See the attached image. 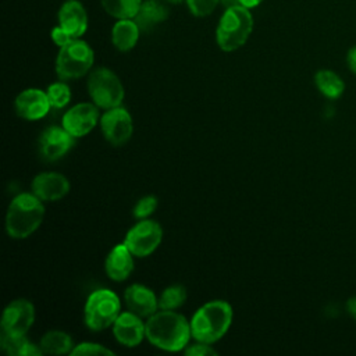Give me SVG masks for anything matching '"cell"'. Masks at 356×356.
Wrapping results in <instances>:
<instances>
[{
  "instance_id": "6da1fadb",
  "label": "cell",
  "mask_w": 356,
  "mask_h": 356,
  "mask_svg": "<svg viewBox=\"0 0 356 356\" xmlns=\"http://www.w3.org/2000/svg\"><path fill=\"white\" fill-rule=\"evenodd\" d=\"M192 338L191 321L174 310H157L146 320V339L167 352L184 350Z\"/></svg>"
},
{
  "instance_id": "7a4b0ae2",
  "label": "cell",
  "mask_w": 356,
  "mask_h": 356,
  "mask_svg": "<svg viewBox=\"0 0 356 356\" xmlns=\"http://www.w3.org/2000/svg\"><path fill=\"white\" fill-rule=\"evenodd\" d=\"M232 307L225 300H210L200 306L191 318L192 338L199 342L214 343L231 327Z\"/></svg>"
},
{
  "instance_id": "3957f363",
  "label": "cell",
  "mask_w": 356,
  "mask_h": 356,
  "mask_svg": "<svg viewBox=\"0 0 356 356\" xmlns=\"http://www.w3.org/2000/svg\"><path fill=\"white\" fill-rule=\"evenodd\" d=\"M44 218V206L36 195L19 193L17 195L6 214V231L11 238L24 239L31 236L42 224Z\"/></svg>"
},
{
  "instance_id": "277c9868",
  "label": "cell",
  "mask_w": 356,
  "mask_h": 356,
  "mask_svg": "<svg viewBox=\"0 0 356 356\" xmlns=\"http://www.w3.org/2000/svg\"><path fill=\"white\" fill-rule=\"evenodd\" d=\"M252 29L253 18L249 8L241 4L228 7L217 25V44L222 51H234L246 43Z\"/></svg>"
},
{
  "instance_id": "5b68a950",
  "label": "cell",
  "mask_w": 356,
  "mask_h": 356,
  "mask_svg": "<svg viewBox=\"0 0 356 356\" xmlns=\"http://www.w3.org/2000/svg\"><path fill=\"white\" fill-rule=\"evenodd\" d=\"M95 61L92 47L82 39H75L60 47L56 58V72L60 79L71 81L86 75Z\"/></svg>"
},
{
  "instance_id": "8992f818",
  "label": "cell",
  "mask_w": 356,
  "mask_h": 356,
  "mask_svg": "<svg viewBox=\"0 0 356 356\" xmlns=\"http://www.w3.org/2000/svg\"><path fill=\"white\" fill-rule=\"evenodd\" d=\"M121 313L120 298L107 288L93 291L85 303V324L93 331H102L114 324Z\"/></svg>"
},
{
  "instance_id": "52a82bcc",
  "label": "cell",
  "mask_w": 356,
  "mask_h": 356,
  "mask_svg": "<svg viewBox=\"0 0 356 356\" xmlns=\"http://www.w3.org/2000/svg\"><path fill=\"white\" fill-rule=\"evenodd\" d=\"M88 93L93 103L103 110L121 106L125 96L122 82L106 67H99L89 74Z\"/></svg>"
},
{
  "instance_id": "ba28073f",
  "label": "cell",
  "mask_w": 356,
  "mask_h": 356,
  "mask_svg": "<svg viewBox=\"0 0 356 356\" xmlns=\"http://www.w3.org/2000/svg\"><path fill=\"white\" fill-rule=\"evenodd\" d=\"M88 29V14L78 0H67L58 10V25L51 29V40L58 47L79 39Z\"/></svg>"
},
{
  "instance_id": "9c48e42d",
  "label": "cell",
  "mask_w": 356,
  "mask_h": 356,
  "mask_svg": "<svg viewBox=\"0 0 356 356\" xmlns=\"http://www.w3.org/2000/svg\"><path fill=\"white\" fill-rule=\"evenodd\" d=\"M163 239L161 225L154 220H139L131 227L125 235L124 245L136 257H146L152 254Z\"/></svg>"
},
{
  "instance_id": "30bf717a",
  "label": "cell",
  "mask_w": 356,
  "mask_h": 356,
  "mask_svg": "<svg viewBox=\"0 0 356 356\" xmlns=\"http://www.w3.org/2000/svg\"><path fill=\"white\" fill-rule=\"evenodd\" d=\"M100 128L106 140L113 146H122L134 132V122L127 108L118 106L106 110L100 117Z\"/></svg>"
},
{
  "instance_id": "8fae6325",
  "label": "cell",
  "mask_w": 356,
  "mask_h": 356,
  "mask_svg": "<svg viewBox=\"0 0 356 356\" xmlns=\"http://www.w3.org/2000/svg\"><path fill=\"white\" fill-rule=\"evenodd\" d=\"M35 323V306L26 299L10 302L1 316V332L11 335H26Z\"/></svg>"
},
{
  "instance_id": "7c38bea8",
  "label": "cell",
  "mask_w": 356,
  "mask_h": 356,
  "mask_svg": "<svg viewBox=\"0 0 356 356\" xmlns=\"http://www.w3.org/2000/svg\"><path fill=\"white\" fill-rule=\"evenodd\" d=\"M75 139L63 125L49 127L39 136V154L44 161H57L72 149Z\"/></svg>"
},
{
  "instance_id": "4fadbf2b",
  "label": "cell",
  "mask_w": 356,
  "mask_h": 356,
  "mask_svg": "<svg viewBox=\"0 0 356 356\" xmlns=\"http://www.w3.org/2000/svg\"><path fill=\"white\" fill-rule=\"evenodd\" d=\"M99 107L95 103H78L68 108L63 115L61 125L74 136L88 135L99 122Z\"/></svg>"
},
{
  "instance_id": "5bb4252c",
  "label": "cell",
  "mask_w": 356,
  "mask_h": 356,
  "mask_svg": "<svg viewBox=\"0 0 356 356\" xmlns=\"http://www.w3.org/2000/svg\"><path fill=\"white\" fill-rule=\"evenodd\" d=\"M31 191L43 202H56L70 192V181L60 172L46 171L35 175Z\"/></svg>"
},
{
  "instance_id": "9a60e30c",
  "label": "cell",
  "mask_w": 356,
  "mask_h": 356,
  "mask_svg": "<svg viewBox=\"0 0 356 356\" xmlns=\"http://www.w3.org/2000/svg\"><path fill=\"white\" fill-rule=\"evenodd\" d=\"M14 106L17 114L28 121L43 118L51 108L47 93L38 88H29L18 93Z\"/></svg>"
},
{
  "instance_id": "2e32d148",
  "label": "cell",
  "mask_w": 356,
  "mask_h": 356,
  "mask_svg": "<svg viewBox=\"0 0 356 356\" xmlns=\"http://www.w3.org/2000/svg\"><path fill=\"white\" fill-rule=\"evenodd\" d=\"M115 339L128 348L138 346L146 338V323L132 312H121L113 324Z\"/></svg>"
},
{
  "instance_id": "e0dca14e",
  "label": "cell",
  "mask_w": 356,
  "mask_h": 356,
  "mask_svg": "<svg viewBox=\"0 0 356 356\" xmlns=\"http://www.w3.org/2000/svg\"><path fill=\"white\" fill-rule=\"evenodd\" d=\"M124 300L128 310L142 318H149L159 310V298L142 284L129 285L124 292Z\"/></svg>"
},
{
  "instance_id": "ac0fdd59",
  "label": "cell",
  "mask_w": 356,
  "mask_h": 356,
  "mask_svg": "<svg viewBox=\"0 0 356 356\" xmlns=\"http://www.w3.org/2000/svg\"><path fill=\"white\" fill-rule=\"evenodd\" d=\"M106 273L113 281H125L134 271V254L122 243L114 246L106 257L104 263Z\"/></svg>"
},
{
  "instance_id": "d6986e66",
  "label": "cell",
  "mask_w": 356,
  "mask_h": 356,
  "mask_svg": "<svg viewBox=\"0 0 356 356\" xmlns=\"http://www.w3.org/2000/svg\"><path fill=\"white\" fill-rule=\"evenodd\" d=\"M140 28L134 18L118 19L111 29V42L120 51H129L139 39Z\"/></svg>"
},
{
  "instance_id": "ffe728a7",
  "label": "cell",
  "mask_w": 356,
  "mask_h": 356,
  "mask_svg": "<svg viewBox=\"0 0 356 356\" xmlns=\"http://www.w3.org/2000/svg\"><path fill=\"white\" fill-rule=\"evenodd\" d=\"M168 17V10L160 0H145L135 15V22L140 31L147 32Z\"/></svg>"
},
{
  "instance_id": "44dd1931",
  "label": "cell",
  "mask_w": 356,
  "mask_h": 356,
  "mask_svg": "<svg viewBox=\"0 0 356 356\" xmlns=\"http://www.w3.org/2000/svg\"><path fill=\"white\" fill-rule=\"evenodd\" d=\"M0 348L10 356H40L43 352L39 345L31 342L25 335H11L1 332Z\"/></svg>"
},
{
  "instance_id": "7402d4cb",
  "label": "cell",
  "mask_w": 356,
  "mask_h": 356,
  "mask_svg": "<svg viewBox=\"0 0 356 356\" xmlns=\"http://www.w3.org/2000/svg\"><path fill=\"white\" fill-rule=\"evenodd\" d=\"M314 83L318 92L331 100L339 99L345 90V82L331 70H318L314 75Z\"/></svg>"
},
{
  "instance_id": "603a6c76",
  "label": "cell",
  "mask_w": 356,
  "mask_h": 356,
  "mask_svg": "<svg viewBox=\"0 0 356 356\" xmlns=\"http://www.w3.org/2000/svg\"><path fill=\"white\" fill-rule=\"evenodd\" d=\"M39 346L42 352L47 355H65L71 353L75 345L72 342V338L67 332L60 330H51L40 338Z\"/></svg>"
},
{
  "instance_id": "cb8c5ba5",
  "label": "cell",
  "mask_w": 356,
  "mask_h": 356,
  "mask_svg": "<svg viewBox=\"0 0 356 356\" xmlns=\"http://www.w3.org/2000/svg\"><path fill=\"white\" fill-rule=\"evenodd\" d=\"M107 14L117 19L135 18L138 14L142 0H100Z\"/></svg>"
},
{
  "instance_id": "d4e9b609",
  "label": "cell",
  "mask_w": 356,
  "mask_h": 356,
  "mask_svg": "<svg viewBox=\"0 0 356 356\" xmlns=\"http://www.w3.org/2000/svg\"><path fill=\"white\" fill-rule=\"evenodd\" d=\"M186 298H188V292L184 285L181 284L170 285L159 296V309L175 310L185 303Z\"/></svg>"
},
{
  "instance_id": "484cf974",
  "label": "cell",
  "mask_w": 356,
  "mask_h": 356,
  "mask_svg": "<svg viewBox=\"0 0 356 356\" xmlns=\"http://www.w3.org/2000/svg\"><path fill=\"white\" fill-rule=\"evenodd\" d=\"M46 93H47L51 108H57V110L63 108L71 100L70 86L63 79L60 82H54L49 85V88L46 89Z\"/></svg>"
},
{
  "instance_id": "4316f807",
  "label": "cell",
  "mask_w": 356,
  "mask_h": 356,
  "mask_svg": "<svg viewBox=\"0 0 356 356\" xmlns=\"http://www.w3.org/2000/svg\"><path fill=\"white\" fill-rule=\"evenodd\" d=\"M70 355H72V356H82V355H95V356L107 355V356H111V355H114V352L111 349L106 348L104 345L97 343V342H81V343L74 346V349L71 350Z\"/></svg>"
},
{
  "instance_id": "83f0119b",
  "label": "cell",
  "mask_w": 356,
  "mask_h": 356,
  "mask_svg": "<svg viewBox=\"0 0 356 356\" xmlns=\"http://www.w3.org/2000/svg\"><path fill=\"white\" fill-rule=\"evenodd\" d=\"M156 207H157V197L153 196V195H147V196L140 197L136 202L132 213H134L135 218L145 220V218H149V216L153 214Z\"/></svg>"
},
{
  "instance_id": "f1b7e54d",
  "label": "cell",
  "mask_w": 356,
  "mask_h": 356,
  "mask_svg": "<svg viewBox=\"0 0 356 356\" xmlns=\"http://www.w3.org/2000/svg\"><path fill=\"white\" fill-rule=\"evenodd\" d=\"M186 3L195 17H207L216 10L220 0H186Z\"/></svg>"
},
{
  "instance_id": "f546056e",
  "label": "cell",
  "mask_w": 356,
  "mask_h": 356,
  "mask_svg": "<svg viewBox=\"0 0 356 356\" xmlns=\"http://www.w3.org/2000/svg\"><path fill=\"white\" fill-rule=\"evenodd\" d=\"M184 352L188 356H211V355L216 356L217 355V350L211 346V343L199 342V341H196L195 343H188Z\"/></svg>"
},
{
  "instance_id": "4dcf8cb0",
  "label": "cell",
  "mask_w": 356,
  "mask_h": 356,
  "mask_svg": "<svg viewBox=\"0 0 356 356\" xmlns=\"http://www.w3.org/2000/svg\"><path fill=\"white\" fill-rule=\"evenodd\" d=\"M346 65L356 75V46L350 47L346 53Z\"/></svg>"
},
{
  "instance_id": "1f68e13d",
  "label": "cell",
  "mask_w": 356,
  "mask_h": 356,
  "mask_svg": "<svg viewBox=\"0 0 356 356\" xmlns=\"http://www.w3.org/2000/svg\"><path fill=\"white\" fill-rule=\"evenodd\" d=\"M346 312L353 320H356V296H352L346 300Z\"/></svg>"
},
{
  "instance_id": "d6a6232c",
  "label": "cell",
  "mask_w": 356,
  "mask_h": 356,
  "mask_svg": "<svg viewBox=\"0 0 356 356\" xmlns=\"http://www.w3.org/2000/svg\"><path fill=\"white\" fill-rule=\"evenodd\" d=\"M263 0H239V4L246 7V8H253V7H257Z\"/></svg>"
},
{
  "instance_id": "836d02e7",
  "label": "cell",
  "mask_w": 356,
  "mask_h": 356,
  "mask_svg": "<svg viewBox=\"0 0 356 356\" xmlns=\"http://www.w3.org/2000/svg\"><path fill=\"white\" fill-rule=\"evenodd\" d=\"M224 6H225V8H228V7H232V6H236V4H239V0H220Z\"/></svg>"
},
{
  "instance_id": "e575fe53",
  "label": "cell",
  "mask_w": 356,
  "mask_h": 356,
  "mask_svg": "<svg viewBox=\"0 0 356 356\" xmlns=\"http://www.w3.org/2000/svg\"><path fill=\"white\" fill-rule=\"evenodd\" d=\"M167 1H170V3H181L182 0H167Z\"/></svg>"
}]
</instances>
